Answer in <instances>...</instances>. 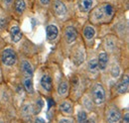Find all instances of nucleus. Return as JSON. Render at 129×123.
Returning a JSON list of instances; mask_svg holds the SVG:
<instances>
[{"mask_svg": "<svg viewBox=\"0 0 129 123\" xmlns=\"http://www.w3.org/2000/svg\"><path fill=\"white\" fill-rule=\"evenodd\" d=\"M98 1V0H97ZM104 1H108V0H102V2H104Z\"/></svg>", "mask_w": 129, "mask_h": 123, "instance_id": "473e14b6", "label": "nucleus"}, {"mask_svg": "<svg viewBox=\"0 0 129 123\" xmlns=\"http://www.w3.org/2000/svg\"><path fill=\"white\" fill-rule=\"evenodd\" d=\"M88 94L94 105H102L106 101V90L101 81H94L89 88Z\"/></svg>", "mask_w": 129, "mask_h": 123, "instance_id": "7ed1b4c3", "label": "nucleus"}, {"mask_svg": "<svg viewBox=\"0 0 129 123\" xmlns=\"http://www.w3.org/2000/svg\"><path fill=\"white\" fill-rule=\"evenodd\" d=\"M109 61H110V56L104 50L98 53V55H97V64H98L99 72H105V71L108 70Z\"/></svg>", "mask_w": 129, "mask_h": 123, "instance_id": "2eb2a0df", "label": "nucleus"}, {"mask_svg": "<svg viewBox=\"0 0 129 123\" xmlns=\"http://www.w3.org/2000/svg\"><path fill=\"white\" fill-rule=\"evenodd\" d=\"M84 77H81L79 74L74 75L70 81V93L69 96H75V98L73 99L74 101L79 100L80 97L83 94V92L85 91V83H84Z\"/></svg>", "mask_w": 129, "mask_h": 123, "instance_id": "f03ea898", "label": "nucleus"}, {"mask_svg": "<svg viewBox=\"0 0 129 123\" xmlns=\"http://www.w3.org/2000/svg\"><path fill=\"white\" fill-rule=\"evenodd\" d=\"M116 16V10L108 1L97 3L88 13V22L94 26L111 23Z\"/></svg>", "mask_w": 129, "mask_h": 123, "instance_id": "f257e3e1", "label": "nucleus"}, {"mask_svg": "<svg viewBox=\"0 0 129 123\" xmlns=\"http://www.w3.org/2000/svg\"><path fill=\"white\" fill-rule=\"evenodd\" d=\"M13 10L14 13L18 16H22L26 10V2L25 0H14L13 3Z\"/></svg>", "mask_w": 129, "mask_h": 123, "instance_id": "5701e85b", "label": "nucleus"}, {"mask_svg": "<svg viewBox=\"0 0 129 123\" xmlns=\"http://www.w3.org/2000/svg\"><path fill=\"white\" fill-rule=\"evenodd\" d=\"M86 72H87V76H89L90 77H98L99 69H98V64H97V57L93 56L91 58H88V61L86 64Z\"/></svg>", "mask_w": 129, "mask_h": 123, "instance_id": "4468645a", "label": "nucleus"}, {"mask_svg": "<svg viewBox=\"0 0 129 123\" xmlns=\"http://www.w3.org/2000/svg\"><path fill=\"white\" fill-rule=\"evenodd\" d=\"M60 36V29L58 27V25L54 24V23H51L48 24L47 27H46V37H47V40L49 42L53 43L55 42Z\"/></svg>", "mask_w": 129, "mask_h": 123, "instance_id": "f3484780", "label": "nucleus"}, {"mask_svg": "<svg viewBox=\"0 0 129 123\" xmlns=\"http://www.w3.org/2000/svg\"><path fill=\"white\" fill-rule=\"evenodd\" d=\"M52 12L53 15L56 19H58L60 22L61 21H67L70 18V10L68 6L66 5L64 0H52Z\"/></svg>", "mask_w": 129, "mask_h": 123, "instance_id": "39448f33", "label": "nucleus"}, {"mask_svg": "<svg viewBox=\"0 0 129 123\" xmlns=\"http://www.w3.org/2000/svg\"><path fill=\"white\" fill-rule=\"evenodd\" d=\"M58 121L59 122H75V117L73 116H66V115H63V116H60L58 118Z\"/></svg>", "mask_w": 129, "mask_h": 123, "instance_id": "cd10ccee", "label": "nucleus"}, {"mask_svg": "<svg viewBox=\"0 0 129 123\" xmlns=\"http://www.w3.org/2000/svg\"><path fill=\"white\" fill-rule=\"evenodd\" d=\"M34 121H36V122H46V120H45V119L40 118V117H36V118L34 119Z\"/></svg>", "mask_w": 129, "mask_h": 123, "instance_id": "7c9ffc66", "label": "nucleus"}, {"mask_svg": "<svg viewBox=\"0 0 129 123\" xmlns=\"http://www.w3.org/2000/svg\"><path fill=\"white\" fill-rule=\"evenodd\" d=\"M23 86L28 94H34V85H33L32 77H23Z\"/></svg>", "mask_w": 129, "mask_h": 123, "instance_id": "a878e982", "label": "nucleus"}, {"mask_svg": "<svg viewBox=\"0 0 129 123\" xmlns=\"http://www.w3.org/2000/svg\"><path fill=\"white\" fill-rule=\"evenodd\" d=\"M97 3V0H77V9L81 13L88 14Z\"/></svg>", "mask_w": 129, "mask_h": 123, "instance_id": "ddd939ff", "label": "nucleus"}, {"mask_svg": "<svg viewBox=\"0 0 129 123\" xmlns=\"http://www.w3.org/2000/svg\"><path fill=\"white\" fill-rule=\"evenodd\" d=\"M121 110L117 107L116 104H107L104 110V120L109 123H116L121 121Z\"/></svg>", "mask_w": 129, "mask_h": 123, "instance_id": "0eeeda50", "label": "nucleus"}, {"mask_svg": "<svg viewBox=\"0 0 129 123\" xmlns=\"http://www.w3.org/2000/svg\"><path fill=\"white\" fill-rule=\"evenodd\" d=\"M57 93L60 95V97L63 98H67L69 97V93H70V81L66 78L63 77L57 86Z\"/></svg>", "mask_w": 129, "mask_h": 123, "instance_id": "a211bd4d", "label": "nucleus"}, {"mask_svg": "<svg viewBox=\"0 0 129 123\" xmlns=\"http://www.w3.org/2000/svg\"><path fill=\"white\" fill-rule=\"evenodd\" d=\"M38 3H39L42 7L48 8V7L51 6V4H52V0H38Z\"/></svg>", "mask_w": 129, "mask_h": 123, "instance_id": "c85d7f7f", "label": "nucleus"}, {"mask_svg": "<svg viewBox=\"0 0 129 123\" xmlns=\"http://www.w3.org/2000/svg\"><path fill=\"white\" fill-rule=\"evenodd\" d=\"M20 70L23 75V77H33L34 69L30 61L27 60H22L20 63Z\"/></svg>", "mask_w": 129, "mask_h": 123, "instance_id": "6ab92c4d", "label": "nucleus"}, {"mask_svg": "<svg viewBox=\"0 0 129 123\" xmlns=\"http://www.w3.org/2000/svg\"><path fill=\"white\" fill-rule=\"evenodd\" d=\"M9 33H10L11 41L13 43H18L21 41L23 34H22V31L20 29L19 25H11L9 29Z\"/></svg>", "mask_w": 129, "mask_h": 123, "instance_id": "412c9836", "label": "nucleus"}, {"mask_svg": "<svg viewBox=\"0 0 129 123\" xmlns=\"http://www.w3.org/2000/svg\"><path fill=\"white\" fill-rule=\"evenodd\" d=\"M114 27H115V34L117 37H120L121 35L123 36L124 33L127 34V22L124 23V20L117 21Z\"/></svg>", "mask_w": 129, "mask_h": 123, "instance_id": "b1692460", "label": "nucleus"}, {"mask_svg": "<svg viewBox=\"0 0 129 123\" xmlns=\"http://www.w3.org/2000/svg\"><path fill=\"white\" fill-rule=\"evenodd\" d=\"M129 88V75L128 70L125 71V73L120 77L118 82L115 85V92L117 95H122L128 92Z\"/></svg>", "mask_w": 129, "mask_h": 123, "instance_id": "9b49d317", "label": "nucleus"}, {"mask_svg": "<svg viewBox=\"0 0 129 123\" xmlns=\"http://www.w3.org/2000/svg\"><path fill=\"white\" fill-rule=\"evenodd\" d=\"M59 110L62 113V115L66 116H74L75 113V106H74V101L70 98H63V100L59 103Z\"/></svg>", "mask_w": 129, "mask_h": 123, "instance_id": "f8f14e48", "label": "nucleus"}, {"mask_svg": "<svg viewBox=\"0 0 129 123\" xmlns=\"http://www.w3.org/2000/svg\"><path fill=\"white\" fill-rule=\"evenodd\" d=\"M35 113L34 111V106L30 102H26L22 105L21 107V115L23 118L25 119H31V117L33 116V114Z\"/></svg>", "mask_w": 129, "mask_h": 123, "instance_id": "4be33fe9", "label": "nucleus"}, {"mask_svg": "<svg viewBox=\"0 0 129 123\" xmlns=\"http://www.w3.org/2000/svg\"><path fill=\"white\" fill-rule=\"evenodd\" d=\"M118 37L116 35H107L104 39H103V46H104V51L106 53L110 54H114L116 53V51L118 50Z\"/></svg>", "mask_w": 129, "mask_h": 123, "instance_id": "9d476101", "label": "nucleus"}, {"mask_svg": "<svg viewBox=\"0 0 129 123\" xmlns=\"http://www.w3.org/2000/svg\"><path fill=\"white\" fill-rule=\"evenodd\" d=\"M3 3H5L6 5H11L13 3V0H2Z\"/></svg>", "mask_w": 129, "mask_h": 123, "instance_id": "2f4dec72", "label": "nucleus"}, {"mask_svg": "<svg viewBox=\"0 0 129 123\" xmlns=\"http://www.w3.org/2000/svg\"><path fill=\"white\" fill-rule=\"evenodd\" d=\"M109 74L113 78H119L120 77V74H121V71H120V67L118 64L116 63H113L112 65L110 66L109 68Z\"/></svg>", "mask_w": 129, "mask_h": 123, "instance_id": "bb28decb", "label": "nucleus"}, {"mask_svg": "<svg viewBox=\"0 0 129 123\" xmlns=\"http://www.w3.org/2000/svg\"><path fill=\"white\" fill-rule=\"evenodd\" d=\"M87 119H88V114L84 108H81V109L77 110V114H76V118H75V120L77 122H86Z\"/></svg>", "mask_w": 129, "mask_h": 123, "instance_id": "393cba45", "label": "nucleus"}, {"mask_svg": "<svg viewBox=\"0 0 129 123\" xmlns=\"http://www.w3.org/2000/svg\"><path fill=\"white\" fill-rule=\"evenodd\" d=\"M96 38V30L95 26L89 23L88 21L84 23L82 29H81V40L84 43V46L86 49H92Z\"/></svg>", "mask_w": 129, "mask_h": 123, "instance_id": "423d86ee", "label": "nucleus"}, {"mask_svg": "<svg viewBox=\"0 0 129 123\" xmlns=\"http://www.w3.org/2000/svg\"><path fill=\"white\" fill-rule=\"evenodd\" d=\"M1 61L4 66L6 67H13L16 65L18 58L15 53V51L12 48H5L2 52H1Z\"/></svg>", "mask_w": 129, "mask_h": 123, "instance_id": "1a4fd4ad", "label": "nucleus"}, {"mask_svg": "<svg viewBox=\"0 0 129 123\" xmlns=\"http://www.w3.org/2000/svg\"><path fill=\"white\" fill-rule=\"evenodd\" d=\"M121 120L123 121V122H129V114H128V111H126L125 112V114H123V115H121Z\"/></svg>", "mask_w": 129, "mask_h": 123, "instance_id": "c756f323", "label": "nucleus"}, {"mask_svg": "<svg viewBox=\"0 0 129 123\" xmlns=\"http://www.w3.org/2000/svg\"><path fill=\"white\" fill-rule=\"evenodd\" d=\"M80 38V34L78 29H76L74 26L68 25L64 26L63 29L62 39L67 45H74L76 41H78Z\"/></svg>", "mask_w": 129, "mask_h": 123, "instance_id": "6e6552de", "label": "nucleus"}, {"mask_svg": "<svg viewBox=\"0 0 129 123\" xmlns=\"http://www.w3.org/2000/svg\"><path fill=\"white\" fill-rule=\"evenodd\" d=\"M40 86L48 94H50L52 92L53 87H54V82H53L52 77L49 75L48 73H45V74L42 75V77L40 78Z\"/></svg>", "mask_w": 129, "mask_h": 123, "instance_id": "dca6fc26", "label": "nucleus"}, {"mask_svg": "<svg viewBox=\"0 0 129 123\" xmlns=\"http://www.w3.org/2000/svg\"><path fill=\"white\" fill-rule=\"evenodd\" d=\"M86 58H87L86 47L84 46V43L81 38L78 43L74 44V47L71 50V59H72L73 63L75 64V66L79 67L85 61Z\"/></svg>", "mask_w": 129, "mask_h": 123, "instance_id": "20e7f679", "label": "nucleus"}, {"mask_svg": "<svg viewBox=\"0 0 129 123\" xmlns=\"http://www.w3.org/2000/svg\"><path fill=\"white\" fill-rule=\"evenodd\" d=\"M80 102H81L82 108H84L86 111H92L94 109V103L92 102L90 96L88 93H84L80 97Z\"/></svg>", "mask_w": 129, "mask_h": 123, "instance_id": "aec40b11", "label": "nucleus"}, {"mask_svg": "<svg viewBox=\"0 0 129 123\" xmlns=\"http://www.w3.org/2000/svg\"><path fill=\"white\" fill-rule=\"evenodd\" d=\"M68 1H73V0H68Z\"/></svg>", "mask_w": 129, "mask_h": 123, "instance_id": "72a5a7b5", "label": "nucleus"}]
</instances>
